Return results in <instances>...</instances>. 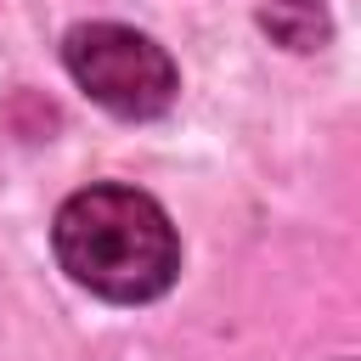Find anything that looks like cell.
<instances>
[{
  "mask_svg": "<svg viewBox=\"0 0 361 361\" xmlns=\"http://www.w3.org/2000/svg\"><path fill=\"white\" fill-rule=\"evenodd\" d=\"M62 271L118 305L158 299L180 271V237L169 214L135 186H85L56 209L51 226Z\"/></svg>",
  "mask_w": 361,
  "mask_h": 361,
  "instance_id": "6da1fadb",
  "label": "cell"
},
{
  "mask_svg": "<svg viewBox=\"0 0 361 361\" xmlns=\"http://www.w3.org/2000/svg\"><path fill=\"white\" fill-rule=\"evenodd\" d=\"M62 62L79 79V90L118 118H152L175 102L169 51L124 23H79L62 39Z\"/></svg>",
  "mask_w": 361,
  "mask_h": 361,
  "instance_id": "7a4b0ae2",
  "label": "cell"
},
{
  "mask_svg": "<svg viewBox=\"0 0 361 361\" xmlns=\"http://www.w3.org/2000/svg\"><path fill=\"white\" fill-rule=\"evenodd\" d=\"M259 23H265L282 45H293V51H310V45L327 34V23H322V6H316V0H271V6L259 11Z\"/></svg>",
  "mask_w": 361,
  "mask_h": 361,
  "instance_id": "3957f363",
  "label": "cell"
}]
</instances>
